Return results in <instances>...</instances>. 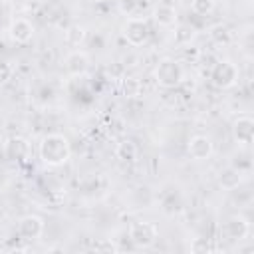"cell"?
<instances>
[{
  "label": "cell",
  "mask_w": 254,
  "mask_h": 254,
  "mask_svg": "<svg viewBox=\"0 0 254 254\" xmlns=\"http://www.w3.org/2000/svg\"><path fill=\"white\" fill-rule=\"evenodd\" d=\"M38 155L46 167L65 165L71 157V147H69L67 137L62 133H48L46 137H42L38 145Z\"/></svg>",
  "instance_id": "cell-1"
},
{
  "label": "cell",
  "mask_w": 254,
  "mask_h": 254,
  "mask_svg": "<svg viewBox=\"0 0 254 254\" xmlns=\"http://www.w3.org/2000/svg\"><path fill=\"white\" fill-rule=\"evenodd\" d=\"M210 250H212V246H210L208 238H194L190 242V252H194V254H202V252H210Z\"/></svg>",
  "instance_id": "cell-22"
},
{
  "label": "cell",
  "mask_w": 254,
  "mask_h": 254,
  "mask_svg": "<svg viewBox=\"0 0 254 254\" xmlns=\"http://www.w3.org/2000/svg\"><path fill=\"white\" fill-rule=\"evenodd\" d=\"M189 157L194 161H204L212 155V141L206 135H192L187 143Z\"/></svg>",
  "instance_id": "cell-10"
},
{
  "label": "cell",
  "mask_w": 254,
  "mask_h": 254,
  "mask_svg": "<svg viewBox=\"0 0 254 254\" xmlns=\"http://www.w3.org/2000/svg\"><path fill=\"white\" fill-rule=\"evenodd\" d=\"M139 155V147L133 139H121L115 147V157L123 163H133Z\"/></svg>",
  "instance_id": "cell-14"
},
{
  "label": "cell",
  "mask_w": 254,
  "mask_h": 254,
  "mask_svg": "<svg viewBox=\"0 0 254 254\" xmlns=\"http://www.w3.org/2000/svg\"><path fill=\"white\" fill-rule=\"evenodd\" d=\"M242 183V173H238L234 167H226L218 173V185L226 190H236Z\"/></svg>",
  "instance_id": "cell-15"
},
{
  "label": "cell",
  "mask_w": 254,
  "mask_h": 254,
  "mask_svg": "<svg viewBox=\"0 0 254 254\" xmlns=\"http://www.w3.org/2000/svg\"><path fill=\"white\" fill-rule=\"evenodd\" d=\"M95 2H105V0H95Z\"/></svg>",
  "instance_id": "cell-25"
},
{
  "label": "cell",
  "mask_w": 254,
  "mask_h": 254,
  "mask_svg": "<svg viewBox=\"0 0 254 254\" xmlns=\"http://www.w3.org/2000/svg\"><path fill=\"white\" fill-rule=\"evenodd\" d=\"M159 238V228L151 220H135L129 224V240L139 248H149Z\"/></svg>",
  "instance_id": "cell-5"
},
{
  "label": "cell",
  "mask_w": 254,
  "mask_h": 254,
  "mask_svg": "<svg viewBox=\"0 0 254 254\" xmlns=\"http://www.w3.org/2000/svg\"><path fill=\"white\" fill-rule=\"evenodd\" d=\"M12 73H14V67L6 62H0V85L8 83L12 79Z\"/></svg>",
  "instance_id": "cell-23"
},
{
  "label": "cell",
  "mask_w": 254,
  "mask_h": 254,
  "mask_svg": "<svg viewBox=\"0 0 254 254\" xmlns=\"http://www.w3.org/2000/svg\"><path fill=\"white\" fill-rule=\"evenodd\" d=\"M93 250L95 252H117V246L111 238H99L93 242Z\"/></svg>",
  "instance_id": "cell-21"
},
{
  "label": "cell",
  "mask_w": 254,
  "mask_h": 254,
  "mask_svg": "<svg viewBox=\"0 0 254 254\" xmlns=\"http://www.w3.org/2000/svg\"><path fill=\"white\" fill-rule=\"evenodd\" d=\"M64 67H65V71H67L69 75L79 77V75H83V73L87 71V67H89V56H87L85 52H81V50H71V52L65 56V60H64Z\"/></svg>",
  "instance_id": "cell-11"
},
{
  "label": "cell",
  "mask_w": 254,
  "mask_h": 254,
  "mask_svg": "<svg viewBox=\"0 0 254 254\" xmlns=\"http://www.w3.org/2000/svg\"><path fill=\"white\" fill-rule=\"evenodd\" d=\"M208 38H210L216 46H226V44H230V40H232V32H230L228 26H224V24H214V26L208 30Z\"/></svg>",
  "instance_id": "cell-17"
},
{
  "label": "cell",
  "mask_w": 254,
  "mask_h": 254,
  "mask_svg": "<svg viewBox=\"0 0 254 254\" xmlns=\"http://www.w3.org/2000/svg\"><path fill=\"white\" fill-rule=\"evenodd\" d=\"M222 234L230 242H242L250 234V222H248V218L242 216V214L228 216L226 222L222 224Z\"/></svg>",
  "instance_id": "cell-6"
},
{
  "label": "cell",
  "mask_w": 254,
  "mask_h": 254,
  "mask_svg": "<svg viewBox=\"0 0 254 254\" xmlns=\"http://www.w3.org/2000/svg\"><path fill=\"white\" fill-rule=\"evenodd\" d=\"M44 232V220L38 214H26L18 220V236L22 240H38Z\"/></svg>",
  "instance_id": "cell-7"
},
{
  "label": "cell",
  "mask_w": 254,
  "mask_h": 254,
  "mask_svg": "<svg viewBox=\"0 0 254 254\" xmlns=\"http://www.w3.org/2000/svg\"><path fill=\"white\" fill-rule=\"evenodd\" d=\"M121 34L123 38L127 40V44L131 46H143L149 36H151V30H149V22L147 18H141V16H131L125 20V24L121 26Z\"/></svg>",
  "instance_id": "cell-4"
},
{
  "label": "cell",
  "mask_w": 254,
  "mask_h": 254,
  "mask_svg": "<svg viewBox=\"0 0 254 254\" xmlns=\"http://www.w3.org/2000/svg\"><path fill=\"white\" fill-rule=\"evenodd\" d=\"M232 137L244 147L252 145V141H254V119L250 115H238L232 123Z\"/></svg>",
  "instance_id": "cell-8"
},
{
  "label": "cell",
  "mask_w": 254,
  "mask_h": 254,
  "mask_svg": "<svg viewBox=\"0 0 254 254\" xmlns=\"http://www.w3.org/2000/svg\"><path fill=\"white\" fill-rule=\"evenodd\" d=\"M230 167H234L238 173H250V169H252V161H250V157L248 155H234V159H232V165Z\"/></svg>",
  "instance_id": "cell-20"
},
{
  "label": "cell",
  "mask_w": 254,
  "mask_h": 254,
  "mask_svg": "<svg viewBox=\"0 0 254 254\" xmlns=\"http://www.w3.org/2000/svg\"><path fill=\"white\" fill-rule=\"evenodd\" d=\"M119 10L127 16H131L137 10V0H119Z\"/></svg>",
  "instance_id": "cell-24"
},
{
  "label": "cell",
  "mask_w": 254,
  "mask_h": 254,
  "mask_svg": "<svg viewBox=\"0 0 254 254\" xmlns=\"http://www.w3.org/2000/svg\"><path fill=\"white\" fill-rule=\"evenodd\" d=\"M8 36L14 44H28L34 36V24L28 18H14L8 26Z\"/></svg>",
  "instance_id": "cell-9"
},
{
  "label": "cell",
  "mask_w": 254,
  "mask_h": 254,
  "mask_svg": "<svg viewBox=\"0 0 254 254\" xmlns=\"http://www.w3.org/2000/svg\"><path fill=\"white\" fill-rule=\"evenodd\" d=\"M190 10L196 16H206L214 10V0H190Z\"/></svg>",
  "instance_id": "cell-18"
},
{
  "label": "cell",
  "mask_w": 254,
  "mask_h": 254,
  "mask_svg": "<svg viewBox=\"0 0 254 254\" xmlns=\"http://www.w3.org/2000/svg\"><path fill=\"white\" fill-rule=\"evenodd\" d=\"M30 153V143L24 137H10L4 145V155L10 161H22Z\"/></svg>",
  "instance_id": "cell-12"
},
{
  "label": "cell",
  "mask_w": 254,
  "mask_h": 254,
  "mask_svg": "<svg viewBox=\"0 0 254 254\" xmlns=\"http://www.w3.org/2000/svg\"><path fill=\"white\" fill-rule=\"evenodd\" d=\"M238 81V67L230 60H218L210 69V83L218 89H230Z\"/></svg>",
  "instance_id": "cell-3"
},
{
  "label": "cell",
  "mask_w": 254,
  "mask_h": 254,
  "mask_svg": "<svg viewBox=\"0 0 254 254\" xmlns=\"http://www.w3.org/2000/svg\"><path fill=\"white\" fill-rule=\"evenodd\" d=\"M185 69L175 58H163L155 67V81L163 89H175L183 83Z\"/></svg>",
  "instance_id": "cell-2"
},
{
  "label": "cell",
  "mask_w": 254,
  "mask_h": 254,
  "mask_svg": "<svg viewBox=\"0 0 254 254\" xmlns=\"http://www.w3.org/2000/svg\"><path fill=\"white\" fill-rule=\"evenodd\" d=\"M153 20L161 28H171L177 22V8L169 2H159L153 8Z\"/></svg>",
  "instance_id": "cell-13"
},
{
  "label": "cell",
  "mask_w": 254,
  "mask_h": 254,
  "mask_svg": "<svg viewBox=\"0 0 254 254\" xmlns=\"http://www.w3.org/2000/svg\"><path fill=\"white\" fill-rule=\"evenodd\" d=\"M121 89H123V93H125L127 97H135V95H139V91H141V83H139L135 77H125V79L121 81Z\"/></svg>",
  "instance_id": "cell-19"
},
{
  "label": "cell",
  "mask_w": 254,
  "mask_h": 254,
  "mask_svg": "<svg viewBox=\"0 0 254 254\" xmlns=\"http://www.w3.org/2000/svg\"><path fill=\"white\" fill-rule=\"evenodd\" d=\"M85 28L83 26H79V24H73V26H69L67 30H65V34H64V40H65V44L67 46H71V48H79L83 42H85Z\"/></svg>",
  "instance_id": "cell-16"
}]
</instances>
